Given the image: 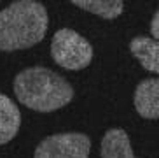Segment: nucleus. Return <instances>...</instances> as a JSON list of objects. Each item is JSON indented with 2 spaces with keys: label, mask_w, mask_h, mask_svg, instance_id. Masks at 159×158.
I'll return each instance as SVG.
<instances>
[{
  "label": "nucleus",
  "mask_w": 159,
  "mask_h": 158,
  "mask_svg": "<svg viewBox=\"0 0 159 158\" xmlns=\"http://www.w3.org/2000/svg\"><path fill=\"white\" fill-rule=\"evenodd\" d=\"M21 125L19 109L7 95L0 93V146L16 137Z\"/></svg>",
  "instance_id": "0eeeda50"
},
{
  "label": "nucleus",
  "mask_w": 159,
  "mask_h": 158,
  "mask_svg": "<svg viewBox=\"0 0 159 158\" xmlns=\"http://www.w3.org/2000/svg\"><path fill=\"white\" fill-rule=\"evenodd\" d=\"M102 158H135L129 137L122 128H110L102 139Z\"/></svg>",
  "instance_id": "6e6552de"
},
{
  "label": "nucleus",
  "mask_w": 159,
  "mask_h": 158,
  "mask_svg": "<svg viewBox=\"0 0 159 158\" xmlns=\"http://www.w3.org/2000/svg\"><path fill=\"white\" fill-rule=\"evenodd\" d=\"M129 51L142 63L145 70L152 74L159 72V44L150 37L138 35L129 42Z\"/></svg>",
  "instance_id": "423d86ee"
},
{
  "label": "nucleus",
  "mask_w": 159,
  "mask_h": 158,
  "mask_svg": "<svg viewBox=\"0 0 159 158\" xmlns=\"http://www.w3.org/2000/svg\"><path fill=\"white\" fill-rule=\"evenodd\" d=\"M49 18L40 2L18 0L0 11V51L35 46L46 37Z\"/></svg>",
  "instance_id": "f257e3e1"
},
{
  "label": "nucleus",
  "mask_w": 159,
  "mask_h": 158,
  "mask_svg": "<svg viewBox=\"0 0 159 158\" xmlns=\"http://www.w3.org/2000/svg\"><path fill=\"white\" fill-rule=\"evenodd\" d=\"M135 109L142 118L156 120L159 116V81L156 77L143 79L135 90Z\"/></svg>",
  "instance_id": "39448f33"
},
{
  "label": "nucleus",
  "mask_w": 159,
  "mask_h": 158,
  "mask_svg": "<svg viewBox=\"0 0 159 158\" xmlns=\"http://www.w3.org/2000/svg\"><path fill=\"white\" fill-rule=\"evenodd\" d=\"M14 95L23 106L39 112H52L74 98V88L65 77L46 67H30L14 77Z\"/></svg>",
  "instance_id": "f03ea898"
},
{
  "label": "nucleus",
  "mask_w": 159,
  "mask_h": 158,
  "mask_svg": "<svg viewBox=\"0 0 159 158\" xmlns=\"http://www.w3.org/2000/svg\"><path fill=\"white\" fill-rule=\"evenodd\" d=\"M51 56L63 69L80 70L93 60V46L75 30L61 28L51 41Z\"/></svg>",
  "instance_id": "7ed1b4c3"
},
{
  "label": "nucleus",
  "mask_w": 159,
  "mask_h": 158,
  "mask_svg": "<svg viewBox=\"0 0 159 158\" xmlns=\"http://www.w3.org/2000/svg\"><path fill=\"white\" fill-rule=\"evenodd\" d=\"M72 4L103 19H116L124 11V4L121 0H72Z\"/></svg>",
  "instance_id": "1a4fd4ad"
},
{
  "label": "nucleus",
  "mask_w": 159,
  "mask_h": 158,
  "mask_svg": "<svg viewBox=\"0 0 159 158\" xmlns=\"http://www.w3.org/2000/svg\"><path fill=\"white\" fill-rule=\"evenodd\" d=\"M91 141L86 134L66 132L49 135L37 146L33 158H88Z\"/></svg>",
  "instance_id": "20e7f679"
},
{
  "label": "nucleus",
  "mask_w": 159,
  "mask_h": 158,
  "mask_svg": "<svg viewBox=\"0 0 159 158\" xmlns=\"http://www.w3.org/2000/svg\"><path fill=\"white\" fill-rule=\"evenodd\" d=\"M157 25H159V12L156 11L154 18H152V25H150V32H152V37H150V39H154V41H157V39H159V28H157Z\"/></svg>",
  "instance_id": "9d476101"
}]
</instances>
